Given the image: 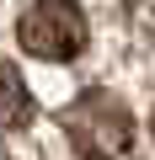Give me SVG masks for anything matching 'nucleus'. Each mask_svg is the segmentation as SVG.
Listing matches in <instances>:
<instances>
[{
  "mask_svg": "<svg viewBox=\"0 0 155 160\" xmlns=\"http://www.w3.org/2000/svg\"><path fill=\"white\" fill-rule=\"evenodd\" d=\"M59 128H64L70 149L80 160H118L134 144V112H128V102L118 91H102V86L75 96L59 112Z\"/></svg>",
  "mask_w": 155,
  "mask_h": 160,
  "instance_id": "nucleus-1",
  "label": "nucleus"
},
{
  "mask_svg": "<svg viewBox=\"0 0 155 160\" xmlns=\"http://www.w3.org/2000/svg\"><path fill=\"white\" fill-rule=\"evenodd\" d=\"M32 123V91H27V80L11 59H0V128L16 133Z\"/></svg>",
  "mask_w": 155,
  "mask_h": 160,
  "instance_id": "nucleus-3",
  "label": "nucleus"
},
{
  "mask_svg": "<svg viewBox=\"0 0 155 160\" xmlns=\"http://www.w3.org/2000/svg\"><path fill=\"white\" fill-rule=\"evenodd\" d=\"M16 43L32 53V59H48V64H64L86 48V11L75 0H38V6L22 11L16 22Z\"/></svg>",
  "mask_w": 155,
  "mask_h": 160,
  "instance_id": "nucleus-2",
  "label": "nucleus"
},
{
  "mask_svg": "<svg viewBox=\"0 0 155 160\" xmlns=\"http://www.w3.org/2000/svg\"><path fill=\"white\" fill-rule=\"evenodd\" d=\"M150 133H155V118H150Z\"/></svg>",
  "mask_w": 155,
  "mask_h": 160,
  "instance_id": "nucleus-4",
  "label": "nucleus"
}]
</instances>
